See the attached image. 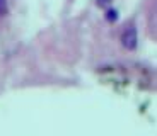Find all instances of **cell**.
<instances>
[{
    "label": "cell",
    "mask_w": 157,
    "mask_h": 136,
    "mask_svg": "<svg viewBox=\"0 0 157 136\" xmlns=\"http://www.w3.org/2000/svg\"><path fill=\"white\" fill-rule=\"evenodd\" d=\"M121 44L126 48L128 51H133L138 44V34H137V29L133 26H128L123 31L121 34Z\"/></svg>",
    "instance_id": "obj_1"
},
{
    "label": "cell",
    "mask_w": 157,
    "mask_h": 136,
    "mask_svg": "<svg viewBox=\"0 0 157 136\" xmlns=\"http://www.w3.org/2000/svg\"><path fill=\"white\" fill-rule=\"evenodd\" d=\"M7 12V0H0V16Z\"/></svg>",
    "instance_id": "obj_2"
},
{
    "label": "cell",
    "mask_w": 157,
    "mask_h": 136,
    "mask_svg": "<svg viewBox=\"0 0 157 136\" xmlns=\"http://www.w3.org/2000/svg\"><path fill=\"white\" fill-rule=\"evenodd\" d=\"M106 19H108V20H114V19H116V10H108Z\"/></svg>",
    "instance_id": "obj_3"
},
{
    "label": "cell",
    "mask_w": 157,
    "mask_h": 136,
    "mask_svg": "<svg viewBox=\"0 0 157 136\" xmlns=\"http://www.w3.org/2000/svg\"><path fill=\"white\" fill-rule=\"evenodd\" d=\"M109 2H111V0H98V5H99V7H104V5H108Z\"/></svg>",
    "instance_id": "obj_4"
}]
</instances>
